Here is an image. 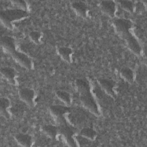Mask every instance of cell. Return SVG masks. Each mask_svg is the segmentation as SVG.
Instances as JSON below:
<instances>
[{
    "label": "cell",
    "instance_id": "obj_1",
    "mask_svg": "<svg viewBox=\"0 0 147 147\" xmlns=\"http://www.w3.org/2000/svg\"><path fill=\"white\" fill-rule=\"evenodd\" d=\"M77 90L80 94V100L83 106L95 115L98 116L100 113L94 98L90 92L88 83L81 79H77L75 82Z\"/></svg>",
    "mask_w": 147,
    "mask_h": 147
},
{
    "label": "cell",
    "instance_id": "obj_2",
    "mask_svg": "<svg viewBox=\"0 0 147 147\" xmlns=\"http://www.w3.org/2000/svg\"><path fill=\"white\" fill-rule=\"evenodd\" d=\"M28 16L26 11L16 9H8L1 11L0 13V19L2 24L7 29H12L13 21L25 18Z\"/></svg>",
    "mask_w": 147,
    "mask_h": 147
},
{
    "label": "cell",
    "instance_id": "obj_3",
    "mask_svg": "<svg viewBox=\"0 0 147 147\" xmlns=\"http://www.w3.org/2000/svg\"><path fill=\"white\" fill-rule=\"evenodd\" d=\"M113 26L116 32L123 39L130 33V29L132 26L131 22L125 18H118L113 20Z\"/></svg>",
    "mask_w": 147,
    "mask_h": 147
},
{
    "label": "cell",
    "instance_id": "obj_4",
    "mask_svg": "<svg viewBox=\"0 0 147 147\" xmlns=\"http://www.w3.org/2000/svg\"><path fill=\"white\" fill-rule=\"evenodd\" d=\"M11 55L13 59L20 65L28 69L32 68V61L26 55L17 51L13 52Z\"/></svg>",
    "mask_w": 147,
    "mask_h": 147
},
{
    "label": "cell",
    "instance_id": "obj_5",
    "mask_svg": "<svg viewBox=\"0 0 147 147\" xmlns=\"http://www.w3.org/2000/svg\"><path fill=\"white\" fill-rule=\"evenodd\" d=\"M123 40L125 41L126 46L127 48L134 54L140 55L141 52V46L138 42V40L134 36L130 33L127 36H126Z\"/></svg>",
    "mask_w": 147,
    "mask_h": 147
},
{
    "label": "cell",
    "instance_id": "obj_6",
    "mask_svg": "<svg viewBox=\"0 0 147 147\" xmlns=\"http://www.w3.org/2000/svg\"><path fill=\"white\" fill-rule=\"evenodd\" d=\"M58 131L61 134L66 143L68 145L71 146H75L77 145L74 139V133L72 130L67 126H61L59 129H58Z\"/></svg>",
    "mask_w": 147,
    "mask_h": 147
},
{
    "label": "cell",
    "instance_id": "obj_7",
    "mask_svg": "<svg viewBox=\"0 0 147 147\" xmlns=\"http://www.w3.org/2000/svg\"><path fill=\"white\" fill-rule=\"evenodd\" d=\"M18 94L20 99L22 101L29 106H33L34 98V92L33 90L27 88H21Z\"/></svg>",
    "mask_w": 147,
    "mask_h": 147
},
{
    "label": "cell",
    "instance_id": "obj_8",
    "mask_svg": "<svg viewBox=\"0 0 147 147\" xmlns=\"http://www.w3.org/2000/svg\"><path fill=\"white\" fill-rule=\"evenodd\" d=\"M102 11L110 17H113L115 13V3L113 1H103L100 5Z\"/></svg>",
    "mask_w": 147,
    "mask_h": 147
},
{
    "label": "cell",
    "instance_id": "obj_9",
    "mask_svg": "<svg viewBox=\"0 0 147 147\" xmlns=\"http://www.w3.org/2000/svg\"><path fill=\"white\" fill-rule=\"evenodd\" d=\"M1 46L3 50L11 54L16 51V45L13 38L5 36L1 38Z\"/></svg>",
    "mask_w": 147,
    "mask_h": 147
},
{
    "label": "cell",
    "instance_id": "obj_10",
    "mask_svg": "<svg viewBox=\"0 0 147 147\" xmlns=\"http://www.w3.org/2000/svg\"><path fill=\"white\" fill-rule=\"evenodd\" d=\"M98 82L102 88L109 95L114 97L115 94V91L114 90V83L111 80H109L105 79H98Z\"/></svg>",
    "mask_w": 147,
    "mask_h": 147
},
{
    "label": "cell",
    "instance_id": "obj_11",
    "mask_svg": "<svg viewBox=\"0 0 147 147\" xmlns=\"http://www.w3.org/2000/svg\"><path fill=\"white\" fill-rule=\"evenodd\" d=\"M70 112V109L67 106L55 105L50 107V113L55 118H61L64 114Z\"/></svg>",
    "mask_w": 147,
    "mask_h": 147
},
{
    "label": "cell",
    "instance_id": "obj_12",
    "mask_svg": "<svg viewBox=\"0 0 147 147\" xmlns=\"http://www.w3.org/2000/svg\"><path fill=\"white\" fill-rule=\"evenodd\" d=\"M1 73L2 76L10 83L12 84H16V72L14 69L10 67H4L1 69Z\"/></svg>",
    "mask_w": 147,
    "mask_h": 147
},
{
    "label": "cell",
    "instance_id": "obj_13",
    "mask_svg": "<svg viewBox=\"0 0 147 147\" xmlns=\"http://www.w3.org/2000/svg\"><path fill=\"white\" fill-rule=\"evenodd\" d=\"M72 7L78 16L83 18L86 17L87 8L84 2L81 1L74 2L72 4Z\"/></svg>",
    "mask_w": 147,
    "mask_h": 147
},
{
    "label": "cell",
    "instance_id": "obj_14",
    "mask_svg": "<svg viewBox=\"0 0 147 147\" xmlns=\"http://www.w3.org/2000/svg\"><path fill=\"white\" fill-rule=\"evenodd\" d=\"M15 140L20 145L22 146H30L32 144V137L28 134H17L15 136Z\"/></svg>",
    "mask_w": 147,
    "mask_h": 147
},
{
    "label": "cell",
    "instance_id": "obj_15",
    "mask_svg": "<svg viewBox=\"0 0 147 147\" xmlns=\"http://www.w3.org/2000/svg\"><path fill=\"white\" fill-rule=\"evenodd\" d=\"M0 111L1 114L5 118H9L10 114L9 112L7 111V109L10 106V101L7 98H2L0 99Z\"/></svg>",
    "mask_w": 147,
    "mask_h": 147
},
{
    "label": "cell",
    "instance_id": "obj_16",
    "mask_svg": "<svg viewBox=\"0 0 147 147\" xmlns=\"http://www.w3.org/2000/svg\"><path fill=\"white\" fill-rule=\"evenodd\" d=\"M42 130L47 136L52 139L56 138L58 133V129L51 125H44L42 127Z\"/></svg>",
    "mask_w": 147,
    "mask_h": 147
},
{
    "label": "cell",
    "instance_id": "obj_17",
    "mask_svg": "<svg viewBox=\"0 0 147 147\" xmlns=\"http://www.w3.org/2000/svg\"><path fill=\"white\" fill-rule=\"evenodd\" d=\"M58 53L60 56L65 61L70 62L71 60V55L72 51L68 47H61L58 49Z\"/></svg>",
    "mask_w": 147,
    "mask_h": 147
},
{
    "label": "cell",
    "instance_id": "obj_18",
    "mask_svg": "<svg viewBox=\"0 0 147 147\" xmlns=\"http://www.w3.org/2000/svg\"><path fill=\"white\" fill-rule=\"evenodd\" d=\"M80 136L89 140H94L96 137V131L91 128L90 127H84L83 128L79 133Z\"/></svg>",
    "mask_w": 147,
    "mask_h": 147
},
{
    "label": "cell",
    "instance_id": "obj_19",
    "mask_svg": "<svg viewBox=\"0 0 147 147\" xmlns=\"http://www.w3.org/2000/svg\"><path fill=\"white\" fill-rule=\"evenodd\" d=\"M121 77L126 82L132 83L134 80V74L133 71L129 68H123L121 70Z\"/></svg>",
    "mask_w": 147,
    "mask_h": 147
},
{
    "label": "cell",
    "instance_id": "obj_20",
    "mask_svg": "<svg viewBox=\"0 0 147 147\" xmlns=\"http://www.w3.org/2000/svg\"><path fill=\"white\" fill-rule=\"evenodd\" d=\"M57 97L64 104L67 106L71 105V97L68 93L63 91H57L56 92Z\"/></svg>",
    "mask_w": 147,
    "mask_h": 147
},
{
    "label": "cell",
    "instance_id": "obj_21",
    "mask_svg": "<svg viewBox=\"0 0 147 147\" xmlns=\"http://www.w3.org/2000/svg\"><path fill=\"white\" fill-rule=\"evenodd\" d=\"M119 6L122 10L129 13H132L134 9V3L130 1H118Z\"/></svg>",
    "mask_w": 147,
    "mask_h": 147
},
{
    "label": "cell",
    "instance_id": "obj_22",
    "mask_svg": "<svg viewBox=\"0 0 147 147\" xmlns=\"http://www.w3.org/2000/svg\"><path fill=\"white\" fill-rule=\"evenodd\" d=\"M11 2L14 6H16L18 9L26 11L27 5L24 1L16 0V1H11Z\"/></svg>",
    "mask_w": 147,
    "mask_h": 147
},
{
    "label": "cell",
    "instance_id": "obj_23",
    "mask_svg": "<svg viewBox=\"0 0 147 147\" xmlns=\"http://www.w3.org/2000/svg\"><path fill=\"white\" fill-rule=\"evenodd\" d=\"M29 38L36 44H39L41 38V33L37 31H33L29 33Z\"/></svg>",
    "mask_w": 147,
    "mask_h": 147
}]
</instances>
